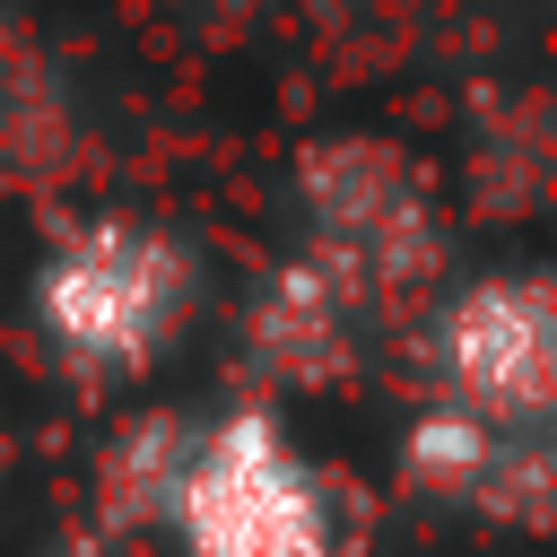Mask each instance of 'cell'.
I'll return each mask as SVG.
<instances>
[{
	"label": "cell",
	"instance_id": "cell-1",
	"mask_svg": "<svg viewBox=\"0 0 557 557\" xmlns=\"http://www.w3.org/2000/svg\"><path fill=\"white\" fill-rule=\"evenodd\" d=\"M165 531L183 557H348V513L331 470L261 400L191 426Z\"/></svg>",
	"mask_w": 557,
	"mask_h": 557
},
{
	"label": "cell",
	"instance_id": "cell-2",
	"mask_svg": "<svg viewBox=\"0 0 557 557\" xmlns=\"http://www.w3.org/2000/svg\"><path fill=\"white\" fill-rule=\"evenodd\" d=\"M191 313V252L139 218L70 226L35 270V331L87 383L148 374Z\"/></svg>",
	"mask_w": 557,
	"mask_h": 557
},
{
	"label": "cell",
	"instance_id": "cell-3",
	"mask_svg": "<svg viewBox=\"0 0 557 557\" xmlns=\"http://www.w3.org/2000/svg\"><path fill=\"white\" fill-rule=\"evenodd\" d=\"M435 400H453L505 435H548L557 296L540 270H487L435 305Z\"/></svg>",
	"mask_w": 557,
	"mask_h": 557
},
{
	"label": "cell",
	"instance_id": "cell-4",
	"mask_svg": "<svg viewBox=\"0 0 557 557\" xmlns=\"http://www.w3.org/2000/svg\"><path fill=\"white\" fill-rule=\"evenodd\" d=\"M357 313H366V296L322 252H305V261L270 270V287L252 305V366L278 383H331L357 357Z\"/></svg>",
	"mask_w": 557,
	"mask_h": 557
},
{
	"label": "cell",
	"instance_id": "cell-5",
	"mask_svg": "<svg viewBox=\"0 0 557 557\" xmlns=\"http://www.w3.org/2000/svg\"><path fill=\"white\" fill-rule=\"evenodd\" d=\"M183 453H191V418H174V409H139V418H122L113 444L96 453V522H104L113 540L165 531Z\"/></svg>",
	"mask_w": 557,
	"mask_h": 557
}]
</instances>
